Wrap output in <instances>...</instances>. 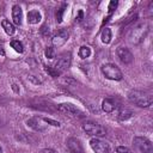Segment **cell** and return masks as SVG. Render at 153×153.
I'll return each instance as SVG.
<instances>
[{"label":"cell","mask_w":153,"mask_h":153,"mask_svg":"<svg viewBox=\"0 0 153 153\" xmlns=\"http://www.w3.org/2000/svg\"><path fill=\"white\" fill-rule=\"evenodd\" d=\"M128 99L141 108H147L153 103V96L147 91L131 90L128 93Z\"/></svg>","instance_id":"6da1fadb"},{"label":"cell","mask_w":153,"mask_h":153,"mask_svg":"<svg viewBox=\"0 0 153 153\" xmlns=\"http://www.w3.org/2000/svg\"><path fill=\"white\" fill-rule=\"evenodd\" d=\"M148 32V25L147 23H137L128 33V39L130 43H134V44H137L140 43L145 36L147 35Z\"/></svg>","instance_id":"7a4b0ae2"},{"label":"cell","mask_w":153,"mask_h":153,"mask_svg":"<svg viewBox=\"0 0 153 153\" xmlns=\"http://www.w3.org/2000/svg\"><path fill=\"white\" fill-rule=\"evenodd\" d=\"M100 71H102L103 75L106 79H109V80L118 81V80H122V78H123V74H122L121 69L116 65H114V63H105V65H103Z\"/></svg>","instance_id":"3957f363"},{"label":"cell","mask_w":153,"mask_h":153,"mask_svg":"<svg viewBox=\"0 0 153 153\" xmlns=\"http://www.w3.org/2000/svg\"><path fill=\"white\" fill-rule=\"evenodd\" d=\"M82 129L88 134V135H92V136H96V137H99V136H104L106 134L105 129L98 124V123H94L92 121H86L84 124H82Z\"/></svg>","instance_id":"277c9868"},{"label":"cell","mask_w":153,"mask_h":153,"mask_svg":"<svg viewBox=\"0 0 153 153\" xmlns=\"http://www.w3.org/2000/svg\"><path fill=\"white\" fill-rule=\"evenodd\" d=\"M133 143L135 146V148L140 152V153H152L153 152V146L152 142L143 136H135L133 140Z\"/></svg>","instance_id":"5b68a950"},{"label":"cell","mask_w":153,"mask_h":153,"mask_svg":"<svg viewBox=\"0 0 153 153\" xmlns=\"http://www.w3.org/2000/svg\"><path fill=\"white\" fill-rule=\"evenodd\" d=\"M57 109H59V111H61V112H63V114H67V115H69V116H72V117L82 118V117L85 116L84 112H82L80 109H78L75 105L69 104V103H62V104H60V105L57 106Z\"/></svg>","instance_id":"8992f818"},{"label":"cell","mask_w":153,"mask_h":153,"mask_svg":"<svg viewBox=\"0 0 153 153\" xmlns=\"http://www.w3.org/2000/svg\"><path fill=\"white\" fill-rule=\"evenodd\" d=\"M26 123H27V126L30 128H32L36 131H44L48 128V124L45 123L43 117H37V116L31 117V118H29L26 121Z\"/></svg>","instance_id":"52a82bcc"},{"label":"cell","mask_w":153,"mask_h":153,"mask_svg":"<svg viewBox=\"0 0 153 153\" xmlns=\"http://www.w3.org/2000/svg\"><path fill=\"white\" fill-rule=\"evenodd\" d=\"M90 146L94 153H110V147L108 143L103 142L102 140L93 137L90 140Z\"/></svg>","instance_id":"ba28073f"},{"label":"cell","mask_w":153,"mask_h":153,"mask_svg":"<svg viewBox=\"0 0 153 153\" xmlns=\"http://www.w3.org/2000/svg\"><path fill=\"white\" fill-rule=\"evenodd\" d=\"M116 54H117L118 60L124 65H128L134 60V56H133L131 51L126 47H118L117 50H116Z\"/></svg>","instance_id":"9c48e42d"},{"label":"cell","mask_w":153,"mask_h":153,"mask_svg":"<svg viewBox=\"0 0 153 153\" xmlns=\"http://www.w3.org/2000/svg\"><path fill=\"white\" fill-rule=\"evenodd\" d=\"M66 146H67L68 153H84L80 141H79L78 139H75V137H69V139H67Z\"/></svg>","instance_id":"30bf717a"},{"label":"cell","mask_w":153,"mask_h":153,"mask_svg":"<svg viewBox=\"0 0 153 153\" xmlns=\"http://www.w3.org/2000/svg\"><path fill=\"white\" fill-rule=\"evenodd\" d=\"M67 39H68V32L65 30H61L53 37L51 43L54 47H61L67 42Z\"/></svg>","instance_id":"8fae6325"},{"label":"cell","mask_w":153,"mask_h":153,"mask_svg":"<svg viewBox=\"0 0 153 153\" xmlns=\"http://www.w3.org/2000/svg\"><path fill=\"white\" fill-rule=\"evenodd\" d=\"M69 66H71V57H69V56H62V57H60V59L57 60V62L55 63L54 68L61 73L62 71L67 69Z\"/></svg>","instance_id":"7c38bea8"},{"label":"cell","mask_w":153,"mask_h":153,"mask_svg":"<svg viewBox=\"0 0 153 153\" xmlns=\"http://www.w3.org/2000/svg\"><path fill=\"white\" fill-rule=\"evenodd\" d=\"M12 19H13V23L16 25H20L22 24L23 11H22V7L19 5H14L12 7Z\"/></svg>","instance_id":"4fadbf2b"},{"label":"cell","mask_w":153,"mask_h":153,"mask_svg":"<svg viewBox=\"0 0 153 153\" xmlns=\"http://www.w3.org/2000/svg\"><path fill=\"white\" fill-rule=\"evenodd\" d=\"M116 108H117V105H116V102H115L114 99L105 98V99L102 102V109H103L104 112H112Z\"/></svg>","instance_id":"5bb4252c"},{"label":"cell","mask_w":153,"mask_h":153,"mask_svg":"<svg viewBox=\"0 0 153 153\" xmlns=\"http://www.w3.org/2000/svg\"><path fill=\"white\" fill-rule=\"evenodd\" d=\"M41 19H42V14L37 10H31L27 13V23L30 24H37L41 22Z\"/></svg>","instance_id":"9a60e30c"},{"label":"cell","mask_w":153,"mask_h":153,"mask_svg":"<svg viewBox=\"0 0 153 153\" xmlns=\"http://www.w3.org/2000/svg\"><path fill=\"white\" fill-rule=\"evenodd\" d=\"M1 25H2V29L5 30V32L7 33V35H10V36H12L13 33H14V31H16V29H14V25L10 22V20H7V19H4L2 22H1Z\"/></svg>","instance_id":"2e32d148"},{"label":"cell","mask_w":153,"mask_h":153,"mask_svg":"<svg viewBox=\"0 0 153 153\" xmlns=\"http://www.w3.org/2000/svg\"><path fill=\"white\" fill-rule=\"evenodd\" d=\"M100 38H102V42L103 43H105V44L110 43V41H111V30L109 27L103 29V31L100 33Z\"/></svg>","instance_id":"e0dca14e"},{"label":"cell","mask_w":153,"mask_h":153,"mask_svg":"<svg viewBox=\"0 0 153 153\" xmlns=\"http://www.w3.org/2000/svg\"><path fill=\"white\" fill-rule=\"evenodd\" d=\"M131 115H133V114H131L130 110H128V109H122V110H120L117 117H118L120 121H127L128 118L131 117Z\"/></svg>","instance_id":"ac0fdd59"},{"label":"cell","mask_w":153,"mask_h":153,"mask_svg":"<svg viewBox=\"0 0 153 153\" xmlns=\"http://www.w3.org/2000/svg\"><path fill=\"white\" fill-rule=\"evenodd\" d=\"M90 55H91V49H90L88 47H85V45L80 47V49H79V56H80L81 59H86V57H88Z\"/></svg>","instance_id":"d6986e66"},{"label":"cell","mask_w":153,"mask_h":153,"mask_svg":"<svg viewBox=\"0 0 153 153\" xmlns=\"http://www.w3.org/2000/svg\"><path fill=\"white\" fill-rule=\"evenodd\" d=\"M11 47L17 51V53H23L24 51V45H23V43L22 42H19V41H12L11 42Z\"/></svg>","instance_id":"ffe728a7"},{"label":"cell","mask_w":153,"mask_h":153,"mask_svg":"<svg viewBox=\"0 0 153 153\" xmlns=\"http://www.w3.org/2000/svg\"><path fill=\"white\" fill-rule=\"evenodd\" d=\"M44 69H45V72H47L50 76H53V78H56V76H59V75H60V72H59V71H56L54 67L45 66V67H44Z\"/></svg>","instance_id":"44dd1931"},{"label":"cell","mask_w":153,"mask_h":153,"mask_svg":"<svg viewBox=\"0 0 153 153\" xmlns=\"http://www.w3.org/2000/svg\"><path fill=\"white\" fill-rule=\"evenodd\" d=\"M66 7H67V4H62V6L57 10V12H56V20H57V23H61L62 22V14H63Z\"/></svg>","instance_id":"7402d4cb"},{"label":"cell","mask_w":153,"mask_h":153,"mask_svg":"<svg viewBox=\"0 0 153 153\" xmlns=\"http://www.w3.org/2000/svg\"><path fill=\"white\" fill-rule=\"evenodd\" d=\"M44 54H45V56H47L48 59H54V57H55V51H54V48H53V47H48V48L45 49Z\"/></svg>","instance_id":"603a6c76"},{"label":"cell","mask_w":153,"mask_h":153,"mask_svg":"<svg viewBox=\"0 0 153 153\" xmlns=\"http://www.w3.org/2000/svg\"><path fill=\"white\" fill-rule=\"evenodd\" d=\"M116 153H133V152L126 146H118L116 148Z\"/></svg>","instance_id":"cb8c5ba5"},{"label":"cell","mask_w":153,"mask_h":153,"mask_svg":"<svg viewBox=\"0 0 153 153\" xmlns=\"http://www.w3.org/2000/svg\"><path fill=\"white\" fill-rule=\"evenodd\" d=\"M44 118V117H43ZM44 121H45V123L49 126H54V127H60V123L57 122V121H54V120H50V118H44Z\"/></svg>","instance_id":"d4e9b609"},{"label":"cell","mask_w":153,"mask_h":153,"mask_svg":"<svg viewBox=\"0 0 153 153\" xmlns=\"http://www.w3.org/2000/svg\"><path fill=\"white\" fill-rule=\"evenodd\" d=\"M116 6H117V1H111L109 4V14H111L114 12V10L116 8Z\"/></svg>","instance_id":"484cf974"},{"label":"cell","mask_w":153,"mask_h":153,"mask_svg":"<svg viewBox=\"0 0 153 153\" xmlns=\"http://www.w3.org/2000/svg\"><path fill=\"white\" fill-rule=\"evenodd\" d=\"M81 19H82V11L80 10V11H79V13H78V17H76V20H78V22H80Z\"/></svg>","instance_id":"4316f807"},{"label":"cell","mask_w":153,"mask_h":153,"mask_svg":"<svg viewBox=\"0 0 153 153\" xmlns=\"http://www.w3.org/2000/svg\"><path fill=\"white\" fill-rule=\"evenodd\" d=\"M42 153H56V152H54V151L50 149V148H45V149L42 151Z\"/></svg>","instance_id":"83f0119b"},{"label":"cell","mask_w":153,"mask_h":153,"mask_svg":"<svg viewBox=\"0 0 153 153\" xmlns=\"http://www.w3.org/2000/svg\"><path fill=\"white\" fill-rule=\"evenodd\" d=\"M0 55H5V51H4L2 47H0Z\"/></svg>","instance_id":"f1b7e54d"},{"label":"cell","mask_w":153,"mask_h":153,"mask_svg":"<svg viewBox=\"0 0 153 153\" xmlns=\"http://www.w3.org/2000/svg\"><path fill=\"white\" fill-rule=\"evenodd\" d=\"M12 88H13L16 92H18V90H17V85H14V84H13V85H12Z\"/></svg>","instance_id":"f546056e"},{"label":"cell","mask_w":153,"mask_h":153,"mask_svg":"<svg viewBox=\"0 0 153 153\" xmlns=\"http://www.w3.org/2000/svg\"><path fill=\"white\" fill-rule=\"evenodd\" d=\"M1 151H2V149H1V147H0V153H1Z\"/></svg>","instance_id":"4dcf8cb0"}]
</instances>
